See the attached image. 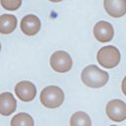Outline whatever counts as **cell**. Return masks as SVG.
<instances>
[{"mask_svg":"<svg viewBox=\"0 0 126 126\" xmlns=\"http://www.w3.org/2000/svg\"><path fill=\"white\" fill-rule=\"evenodd\" d=\"M108 73L102 71L95 65H89L84 68L81 74V79L87 87L101 88L108 81Z\"/></svg>","mask_w":126,"mask_h":126,"instance_id":"obj_1","label":"cell"},{"mask_svg":"<svg viewBox=\"0 0 126 126\" xmlns=\"http://www.w3.org/2000/svg\"><path fill=\"white\" fill-rule=\"evenodd\" d=\"M64 101V93L57 86H48L40 93V102L47 108L59 107Z\"/></svg>","mask_w":126,"mask_h":126,"instance_id":"obj_2","label":"cell"},{"mask_svg":"<svg viewBox=\"0 0 126 126\" xmlns=\"http://www.w3.org/2000/svg\"><path fill=\"white\" fill-rule=\"evenodd\" d=\"M120 52L113 45H107L100 48L96 54L97 62L104 68H114L120 61Z\"/></svg>","mask_w":126,"mask_h":126,"instance_id":"obj_3","label":"cell"},{"mask_svg":"<svg viewBox=\"0 0 126 126\" xmlns=\"http://www.w3.org/2000/svg\"><path fill=\"white\" fill-rule=\"evenodd\" d=\"M72 58L71 56L63 50L55 51L50 57V65L52 69L59 73H65L72 68Z\"/></svg>","mask_w":126,"mask_h":126,"instance_id":"obj_4","label":"cell"},{"mask_svg":"<svg viewBox=\"0 0 126 126\" xmlns=\"http://www.w3.org/2000/svg\"><path fill=\"white\" fill-rule=\"evenodd\" d=\"M105 111L107 116L115 122H121L126 119V103L121 99H112L108 101Z\"/></svg>","mask_w":126,"mask_h":126,"instance_id":"obj_5","label":"cell"},{"mask_svg":"<svg viewBox=\"0 0 126 126\" xmlns=\"http://www.w3.org/2000/svg\"><path fill=\"white\" fill-rule=\"evenodd\" d=\"M16 95L23 101H31L34 98L36 94L35 86L30 81L19 82L15 87Z\"/></svg>","mask_w":126,"mask_h":126,"instance_id":"obj_6","label":"cell"},{"mask_svg":"<svg viewBox=\"0 0 126 126\" xmlns=\"http://www.w3.org/2000/svg\"><path fill=\"white\" fill-rule=\"evenodd\" d=\"M113 34V27L106 21H99L94 27V35L100 42H106L111 40Z\"/></svg>","mask_w":126,"mask_h":126,"instance_id":"obj_7","label":"cell"},{"mask_svg":"<svg viewBox=\"0 0 126 126\" xmlns=\"http://www.w3.org/2000/svg\"><path fill=\"white\" fill-rule=\"evenodd\" d=\"M21 30L27 35H34L40 30V21L35 15H27L21 21Z\"/></svg>","mask_w":126,"mask_h":126,"instance_id":"obj_8","label":"cell"},{"mask_svg":"<svg viewBox=\"0 0 126 126\" xmlns=\"http://www.w3.org/2000/svg\"><path fill=\"white\" fill-rule=\"evenodd\" d=\"M103 6L107 14L114 18L122 17L126 13V0H104Z\"/></svg>","mask_w":126,"mask_h":126,"instance_id":"obj_9","label":"cell"},{"mask_svg":"<svg viewBox=\"0 0 126 126\" xmlns=\"http://www.w3.org/2000/svg\"><path fill=\"white\" fill-rule=\"evenodd\" d=\"M17 107V101L11 93H2L0 94V114L8 116L12 114Z\"/></svg>","mask_w":126,"mask_h":126,"instance_id":"obj_10","label":"cell"},{"mask_svg":"<svg viewBox=\"0 0 126 126\" xmlns=\"http://www.w3.org/2000/svg\"><path fill=\"white\" fill-rule=\"evenodd\" d=\"M17 27V18L14 15L3 14L0 16V32L7 34L14 32Z\"/></svg>","mask_w":126,"mask_h":126,"instance_id":"obj_11","label":"cell"},{"mask_svg":"<svg viewBox=\"0 0 126 126\" xmlns=\"http://www.w3.org/2000/svg\"><path fill=\"white\" fill-rule=\"evenodd\" d=\"M91 125H92L91 118L84 111H77L70 118V126H91Z\"/></svg>","mask_w":126,"mask_h":126,"instance_id":"obj_12","label":"cell"},{"mask_svg":"<svg viewBox=\"0 0 126 126\" xmlns=\"http://www.w3.org/2000/svg\"><path fill=\"white\" fill-rule=\"evenodd\" d=\"M11 126H33V119L26 112H20L11 119Z\"/></svg>","mask_w":126,"mask_h":126,"instance_id":"obj_13","label":"cell"},{"mask_svg":"<svg viewBox=\"0 0 126 126\" xmlns=\"http://www.w3.org/2000/svg\"><path fill=\"white\" fill-rule=\"evenodd\" d=\"M1 5L3 6L4 9L13 11V10H17L22 5V1L21 0H1Z\"/></svg>","mask_w":126,"mask_h":126,"instance_id":"obj_14","label":"cell"},{"mask_svg":"<svg viewBox=\"0 0 126 126\" xmlns=\"http://www.w3.org/2000/svg\"><path fill=\"white\" fill-rule=\"evenodd\" d=\"M121 88H122V92H123V94L126 95V76L124 77V79H123V81H122Z\"/></svg>","mask_w":126,"mask_h":126,"instance_id":"obj_15","label":"cell"},{"mask_svg":"<svg viewBox=\"0 0 126 126\" xmlns=\"http://www.w3.org/2000/svg\"><path fill=\"white\" fill-rule=\"evenodd\" d=\"M0 50H1V43H0Z\"/></svg>","mask_w":126,"mask_h":126,"instance_id":"obj_16","label":"cell"},{"mask_svg":"<svg viewBox=\"0 0 126 126\" xmlns=\"http://www.w3.org/2000/svg\"><path fill=\"white\" fill-rule=\"evenodd\" d=\"M110 126H116V125H110Z\"/></svg>","mask_w":126,"mask_h":126,"instance_id":"obj_17","label":"cell"}]
</instances>
